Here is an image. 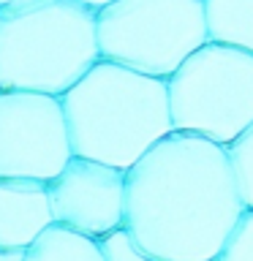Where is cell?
Listing matches in <instances>:
<instances>
[{"instance_id":"cell-14","label":"cell","mask_w":253,"mask_h":261,"mask_svg":"<svg viewBox=\"0 0 253 261\" xmlns=\"http://www.w3.org/2000/svg\"><path fill=\"white\" fill-rule=\"evenodd\" d=\"M82 3L90 6V8H95V11H98V8H104L106 3H112V0H82Z\"/></svg>"},{"instance_id":"cell-5","label":"cell","mask_w":253,"mask_h":261,"mask_svg":"<svg viewBox=\"0 0 253 261\" xmlns=\"http://www.w3.org/2000/svg\"><path fill=\"white\" fill-rule=\"evenodd\" d=\"M166 85L174 130L226 147L253 125V52L207 41Z\"/></svg>"},{"instance_id":"cell-3","label":"cell","mask_w":253,"mask_h":261,"mask_svg":"<svg viewBox=\"0 0 253 261\" xmlns=\"http://www.w3.org/2000/svg\"><path fill=\"white\" fill-rule=\"evenodd\" d=\"M98 60L95 8L82 0L0 6V90L65 95Z\"/></svg>"},{"instance_id":"cell-10","label":"cell","mask_w":253,"mask_h":261,"mask_svg":"<svg viewBox=\"0 0 253 261\" xmlns=\"http://www.w3.org/2000/svg\"><path fill=\"white\" fill-rule=\"evenodd\" d=\"M201 3L210 41L253 52V0H201Z\"/></svg>"},{"instance_id":"cell-15","label":"cell","mask_w":253,"mask_h":261,"mask_svg":"<svg viewBox=\"0 0 253 261\" xmlns=\"http://www.w3.org/2000/svg\"><path fill=\"white\" fill-rule=\"evenodd\" d=\"M6 3H11V0H0V6H6Z\"/></svg>"},{"instance_id":"cell-1","label":"cell","mask_w":253,"mask_h":261,"mask_svg":"<svg viewBox=\"0 0 253 261\" xmlns=\"http://www.w3.org/2000/svg\"><path fill=\"white\" fill-rule=\"evenodd\" d=\"M223 144L171 130L128 169L125 228L155 261H215L242 218Z\"/></svg>"},{"instance_id":"cell-6","label":"cell","mask_w":253,"mask_h":261,"mask_svg":"<svg viewBox=\"0 0 253 261\" xmlns=\"http://www.w3.org/2000/svg\"><path fill=\"white\" fill-rule=\"evenodd\" d=\"M71 158L60 95L0 90V177L52 182Z\"/></svg>"},{"instance_id":"cell-9","label":"cell","mask_w":253,"mask_h":261,"mask_svg":"<svg viewBox=\"0 0 253 261\" xmlns=\"http://www.w3.org/2000/svg\"><path fill=\"white\" fill-rule=\"evenodd\" d=\"M24 261H104V253L95 237L52 223L24 248Z\"/></svg>"},{"instance_id":"cell-7","label":"cell","mask_w":253,"mask_h":261,"mask_svg":"<svg viewBox=\"0 0 253 261\" xmlns=\"http://www.w3.org/2000/svg\"><path fill=\"white\" fill-rule=\"evenodd\" d=\"M49 188L55 223H65L95 240L125 226L128 171L73 155Z\"/></svg>"},{"instance_id":"cell-4","label":"cell","mask_w":253,"mask_h":261,"mask_svg":"<svg viewBox=\"0 0 253 261\" xmlns=\"http://www.w3.org/2000/svg\"><path fill=\"white\" fill-rule=\"evenodd\" d=\"M101 57L169 79L210 41L201 0H112L95 11Z\"/></svg>"},{"instance_id":"cell-2","label":"cell","mask_w":253,"mask_h":261,"mask_svg":"<svg viewBox=\"0 0 253 261\" xmlns=\"http://www.w3.org/2000/svg\"><path fill=\"white\" fill-rule=\"evenodd\" d=\"M60 98L79 158L128 171L174 130L166 79L104 57Z\"/></svg>"},{"instance_id":"cell-13","label":"cell","mask_w":253,"mask_h":261,"mask_svg":"<svg viewBox=\"0 0 253 261\" xmlns=\"http://www.w3.org/2000/svg\"><path fill=\"white\" fill-rule=\"evenodd\" d=\"M215 261H253V210H245Z\"/></svg>"},{"instance_id":"cell-11","label":"cell","mask_w":253,"mask_h":261,"mask_svg":"<svg viewBox=\"0 0 253 261\" xmlns=\"http://www.w3.org/2000/svg\"><path fill=\"white\" fill-rule=\"evenodd\" d=\"M229 163H232V174L237 193L242 199L245 210H253V125L242 130L232 144H226Z\"/></svg>"},{"instance_id":"cell-8","label":"cell","mask_w":253,"mask_h":261,"mask_svg":"<svg viewBox=\"0 0 253 261\" xmlns=\"http://www.w3.org/2000/svg\"><path fill=\"white\" fill-rule=\"evenodd\" d=\"M52 223L46 182L0 177V250H24Z\"/></svg>"},{"instance_id":"cell-12","label":"cell","mask_w":253,"mask_h":261,"mask_svg":"<svg viewBox=\"0 0 253 261\" xmlns=\"http://www.w3.org/2000/svg\"><path fill=\"white\" fill-rule=\"evenodd\" d=\"M98 242H101L104 261H155L150 253L142 250V245L134 240V234L125 226L114 228L112 234L101 237Z\"/></svg>"}]
</instances>
